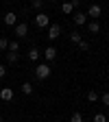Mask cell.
I'll list each match as a JSON object with an SVG mask.
<instances>
[{
	"mask_svg": "<svg viewBox=\"0 0 109 122\" xmlns=\"http://www.w3.org/2000/svg\"><path fill=\"white\" fill-rule=\"evenodd\" d=\"M50 74H52V70H50V66H48V63H39V66L35 68V76H37L39 81H46Z\"/></svg>",
	"mask_w": 109,
	"mask_h": 122,
	"instance_id": "6da1fadb",
	"label": "cell"
},
{
	"mask_svg": "<svg viewBox=\"0 0 109 122\" xmlns=\"http://www.w3.org/2000/svg\"><path fill=\"white\" fill-rule=\"evenodd\" d=\"M35 24H37L39 28H48V26H50V15L44 13V11H39V13L35 15Z\"/></svg>",
	"mask_w": 109,
	"mask_h": 122,
	"instance_id": "7a4b0ae2",
	"label": "cell"
},
{
	"mask_svg": "<svg viewBox=\"0 0 109 122\" xmlns=\"http://www.w3.org/2000/svg\"><path fill=\"white\" fill-rule=\"evenodd\" d=\"M59 35H61V26H59V24H50V26H48V39L55 41Z\"/></svg>",
	"mask_w": 109,
	"mask_h": 122,
	"instance_id": "3957f363",
	"label": "cell"
},
{
	"mask_svg": "<svg viewBox=\"0 0 109 122\" xmlns=\"http://www.w3.org/2000/svg\"><path fill=\"white\" fill-rule=\"evenodd\" d=\"M13 28H15V35L18 37H26V33H28V24L26 22H18Z\"/></svg>",
	"mask_w": 109,
	"mask_h": 122,
	"instance_id": "277c9868",
	"label": "cell"
},
{
	"mask_svg": "<svg viewBox=\"0 0 109 122\" xmlns=\"http://www.w3.org/2000/svg\"><path fill=\"white\" fill-rule=\"evenodd\" d=\"M72 20H74V24L83 26V24H87V13H83V11H76V13L72 15Z\"/></svg>",
	"mask_w": 109,
	"mask_h": 122,
	"instance_id": "5b68a950",
	"label": "cell"
},
{
	"mask_svg": "<svg viewBox=\"0 0 109 122\" xmlns=\"http://www.w3.org/2000/svg\"><path fill=\"white\" fill-rule=\"evenodd\" d=\"M5 24L7 26H15V24H18V15H15L13 11H7L5 13Z\"/></svg>",
	"mask_w": 109,
	"mask_h": 122,
	"instance_id": "8992f818",
	"label": "cell"
},
{
	"mask_svg": "<svg viewBox=\"0 0 109 122\" xmlns=\"http://www.w3.org/2000/svg\"><path fill=\"white\" fill-rule=\"evenodd\" d=\"M87 15H89V18H100V15H103L100 5H92V7L87 9Z\"/></svg>",
	"mask_w": 109,
	"mask_h": 122,
	"instance_id": "52a82bcc",
	"label": "cell"
},
{
	"mask_svg": "<svg viewBox=\"0 0 109 122\" xmlns=\"http://www.w3.org/2000/svg\"><path fill=\"white\" fill-rule=\"evenodd\" d=\"M11 98H13V89H11V87H2V89H0V100L9 102Z\"/></svg>",
	"mask_w": 109,
	"mask_h": 122,
	"instance_id": "ba28073f",
	"label": "cell"
},
{
	"mask_svg": "<svg viewBox=\"0 0 109 122\" xmlns=\"http://www.w3.org/2000/svg\"><path fill=\"white\" fill-rule=\"evenodd\" d=\"M55 57H57V48L55 46H48V48L44 50V59L46 61H55Z\"/></svg>",
	"mask_w": 109,
	"mask_h": 122,
	"instance_id": "9c48e42d",
	"label": "cell"
},
{
	"mask_svg": "<svg viewBox=\"0 0 109 122\" xmlns=\"http://www.w3.org/2000/svg\"><path fill=\"white\" fill-rule=\"evenodd\" d=\"M74 9H76V7H74V5L70 2V0H66V2H63V5H61V11H63L66 15H70V13H74Z\"/></svg>",
	"mask_w": 109,
	"mask_h": 122,
	"instance_id": "30bf717a",
	"label": "cell"
},
{
	"mask_svg": "<svg viewBox=\"0 0 109 122\" xmlns=\"http://www.w3.org/2000/svg\"><path fill=\"white\" fill-rule=\"evenodd\" d=\"M39 57H42V52L37 50V46H33V48L28 50V59H31V61H37Z\"/></svg>",
	"mask_w": 109,
	"mask_h": 122,
	"instance_id": "8fae6325",
	"label": "cell"
},
{
	"mask_svg": "<svg viewBox=\"0 0 109 122\" xmlns=\"http://www.w3.org/2000/svg\"><path fill=\"white\" fill-rule=\"evenodd\" d=\"M18 59H20V52H7V61L9 63H18Z\"/></svg>",
	"mask_w": 109,
	"mask_h": 122,
	"instance_id": "7c38bea8",
	"label": "cell"
},
{
	"mask_svg": "<svg viewBox=\"0 0 109 122\" xmlns=\"http://www.w3.org/2000/svg\"><path fill=\"white\" fill-rule=\"evenodd\" d=\"M87 28H89V33H98V30H100V24L94 20V22H89V24H87Z\"/></svg>",
	"mask_w": 109,
	"mask_h": 122,
	"instance_id": "4fadbf2b",
	"label": "cell"
},
{
	"mask_svg": "<svg viewBox=\"0 0 109 122\" xmlns=\"http://www.w3.org/2000/svg\"><path fill=\"white\" fill-rule=\"evenodd\" d=\"M22 92L26 96H31V94H33V85H31V83H22Z\"/></svg>",
	"mask_w": 109,
	"mask_h": 122,
	"instance_id": "5bb4252c",
	"label": "cell"
},
{
	"mask_svg": "<svg viewBox=\"0 0 109 122\" xmlns=\"http://www.w3.org/2000/svg\"><path fill=\"white\" fill-rule=\"evenodd\" d=\"M87 100H89V102H96V100H98V94H96L94 89H89V92H87Z\"/></svg>",
	"mask_w": 109,
	"mask_h": 122,
	"instance_id": "9a60e30c",
	"label": "cell"
},
{
	"mask_svg": "<svg viewBox=\"0 0 109 122\" xmlns=\"http://www.w3.org/2000/svg\"><path fill=\"white\" fill-rule=\"evenodd\" d=\"M70 39H72L74 44H79V41H81L83 37H81V33H79V30H74V33H70Z\"/></svg>",
	"mask_w": 109,
	"mask_h": 122,
	"instance_id": "2e32d148",
	"label": "cell"
},
{
	"mask_svg": "<svg viewBox=\"0 0 109 122\" xmlns=\"http://www.w3.org/2000/svg\"><path fill=\"white\" fill-rule=\"evenodd\" d=\"M31 7H33L35 11H42V7H44V0H33V2H31Z\"/></svg>",
	"mask_w": 109,
	"mask_h": 122,
	"instance_id": "e0dca14e",
	"label": "cell"
},
{
	"mask_svg": "<svg viewBox=\"0 0 109 122\" xmlns=\"http://www.w3.org/2000/svg\"><path fill=\"white\" fill-rule=\"evenodd\" d=\"M0 50H9V39L7 37H0Z\"/></svg>",
	"mask_w": 109,
	"mask_h": 122,
	"instance_id": "ac0fdd59",
	"label": "cell"
},
{
	"mask_svg": "<svg viewBox=\"0 0 109 122\" xmlns=\"http://www.w3.org/2000/svg\"><path fill=\"white\" fill-rule=\"evenodd\" d=\"M18 50H20L18 41H9V52H18Z\"/></svg>",
	"mask_w": 109,
	"mask_h": 122,
	"instance_id": "d6986e66",
	"label": "cell"
},
{
	"mask_svg": "<svg viewBox=\"0 0 109 122\" xmlns=\"http://www.w3.org/2000/svg\"><path fill=\"white\" fill-rule=\"evenodd\" d=\"M70 122H83V116L76 111V113H72V118H70Z\"/></svg>",
	"mask_w": 109,
	"mask_h": 122,
	"instance_id": "ffe728a7",
	"label": "cell"
},
{
	"mask_svg": "<svg viewBox=\"0 0 109 122\" xmlns=\"http://www.w3.org/2000/svg\"><path fill=\"white\" fill-rule=\"evenodd\" d=\"M94 122H107L105 113H96V116H94Z\"/></svg>",
	"mask_w": 109,
	"mask_h": 122,
	"instance_id": "44dd1931",
	"label": "cell"
},
{
	"mask_svg": "<svg viewBox=\"0 0 109 122\" xmlns=\"http://www.w3.org/2000/svg\"><path fill=\"white\" fill-rule=\"evenodd\" d=\"M79 48H81V50H89V44H87L85 39H81V41H79Z\"/></svg>",
	"mask_w": 109,
	"mask_h": 122,
	"instance_id": "7402d4cb",
	"label": "cell"
},
{
	"mask_svg": "<svg viewBox=\"0 0 109 122\" xmlns=\"http://www.w3.org/2000/svg\"><path fill=\"white\" fill-rule=\"evenodd\" d=\"M100 100H103V105H109V92H105V94L100 96Z\"/></svg>",
	"mask_w": 109,
	"mask_h": 122,
	"instance_id": "603a6c76",
	"label": "cell"
},
{
	"mask_svg": "<svg viewBox=\"0 0 109 122\" xmlns=\"http://www.w3.org/2000/svg\"><path fill=\"white\" fill-rule=\"evenodd\" d=\"M5 74H7V68H5V66H0V79H2Z\"/></svg>",
	"mask_w": 109,
	"mask_h": 122,
	"instance_id": "cb8c5ba5",
	"label": "cell"
},
{
	"mask_svg": "<svg viewBox=\"0 0 109 122\" xmlns=\"http://www.w3.org/2000/svg\"><path fill=\"white\" fill-rule=\"evenodd\" d=\"M0 122H2V116H0Z\"/></svg>",
	"mask_w": 109,
	"mask_h": 122,
	"instance_id": "d4e9b609",
	"label": "cell"
},
{
	"mask_svg": "<svg viewBox=\"0 0 109 122\" xmlns=\"http://www.w3.org/2000/svg\"><path fill=\"white\" fill-rule=\"evenodd\" d=\"M107 72H109V68H107Z\"/></svg>",
	"mask_w": 109,
	"mask_h": 122,
	"instance_id": "484cf974",
	"label": "cell"
},
{
	"mask_svg": "<svg viewBox=\"0 0 109 122\" xmlns=\"http://www.w3.org/2000/svg\"><path fill=\"white\" fill-rule=\"evenodd\" d=\"M52 2H55V0H52Z\"/></svg>",
	"mask_w": 109,
	"mask_h": 122,
	"instance_id": "4316f807",
	"label": "cell"
}]
</instances>
